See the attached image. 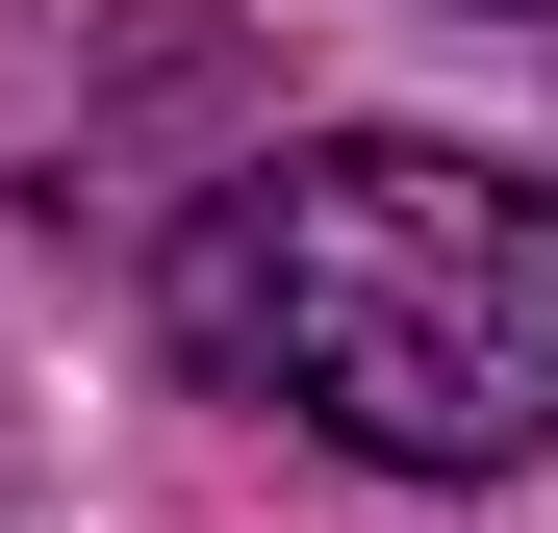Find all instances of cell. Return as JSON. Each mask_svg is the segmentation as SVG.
<instances>
[{
    "mask_svg": "<svg viewBox=\"0 0 558 533\" xmlns=\"http://www.w3.org/2000/svg\"><path fill=\"white\" fill-rule=\"evenodd\" d=\"M178 355L229 407H305L381 483H508L558 458V204L508 153L330 128L178 229Z\"/></svg>",
    "mask_w": 558,
    "mask_h": 533,
    "instance_id": "6da1fadb",
    "label": "cell"
}]
</instances>
